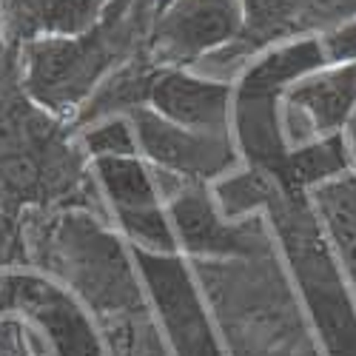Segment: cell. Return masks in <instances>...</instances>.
<instances>
[{
    "label": "cell",
    "mask_w": 356,
    "mask_h": 356,
    "mask_svg": "<svg viewBox=\"0 0 356 356\" xmlns=\"http://www.w3.org/2000/svg\"><path fill=\"white\" fill-rule=\"evenodd\" d=\"M214 200L228 220L265 211L322 356H356V300L311 197L282 191L265 171L245 168L220 180Z\"/></svg>",
    "instance_id": "cell-1"
},
{
    "label": "cell",
    "mask_w": 356,
    "mask_h": 356,
    "mask_svg": "<svg viewBox=\"0 0 356 356\" xmlns=\"http://www.w3.org/2000/svg\"><path fill=\"white\" fill-rule=\"evenodd\" d=\"M154 0H106L100 20L77 38H38L26 46V88L54 111L80 108L106 74L143 54Z\"/></svg>",
    "instance_id": "cell-2"
},
{
    "label": "cell",
    "mask_w": 356,
    "mask_h": 356,
    "mask_svg": "<svg viewBox=\"0 0 356 356\" xmlns=\"http://www.w3.org/2000/svg\"><path fill=\"white\" fill-rule=\"evenodd\" d=\"M322 66H328V60L319 35H311L268 49L243 72L231 97V129L236 154L248 168L265 171L268 177L282 168L291 152L282 126V97L300 77Z\"/></svg>",
    "instance_id": "cell-3"
},
{
    "label": "cell",
    "mask_w": 356,
    "mask_h": 356,
    "mask_svg": "<svg viewBox=\"0 0 356 356\" xmlns=\"http://www.w3.org/2000/svg\"><path fill=\"white\" fill-rule=\"evenodd\" d=\"M51 259L97 314H143L145 291L123 236L88 214H66L51 231Z\"/></svg>",
    "instance_id": "cell-4"
},
{
    "label": "cell",
    "mask_w": 356,
    "mask_h": 356,
    "mask_svg": "<svg viewBox=\"0 0 356 356\" xmlns=\"http://www.w3.org/2000/svg\"><path fill=\"white\" fill-rule=\"evenodd\" d=\"M143 291L152 302L171 356H228L205 311L200 285L180 254H145L131 248Z\"/></svg>",
    "instance_id": "cell-5"
},
{
    "label": "cell",
    "mask_w": 356,
    "mask_h": 356,
    "mask_svg": "<svg viewBox=\"0 0 356 356\" xmlns=\"http://www.w3.org/2000/svg\"><path fill=\"white\" fill-rule=\"evenodd\" d=\"M243 0H171L154 15L145 54L157 69H188L240 40Z\"/></svg>",
    "instance_id": "cell-6"
},
{
    "label": "cell",
    "mask_w": 356,
    "mask_h": 356,
    "mask_svg": "<svg viewBox=\"0 0 356 356\" xmlns=\"http://www.w3.org/2000/svg\"><path fill=\"white\" fill-rule=\"evenodd\" d=\"M129 117L145 163L157 174H165L177 183L205 186L228 174L240 160L236 145L228 134H209L174 126L148 106L137 108Z\"/></svg>",
    "instance_id": "cell-7"
},
{
    "label": "cell",
    "mask_w": 356,
    "mask_h": 356,
    "mask_svg": "<svg viewBox=\"0 0 356 356\" xmlns=\"http://www.w3.org/2000/svg\"><path fill=\"white\" fill-rule=\"evenodd\" d=\"M165 214L177 236V248L194 259H251L265 248L257 228L240 220L222 217L217 200L205 186L180 183L168 194Z\"/></svg>",
    "instance_id": "cell-8"
},
{
    "label": "cell",
    "mask_w": 356,
    "mask_h": 356,
    "mask_svg": "<svg viewBox=\"0 0 356 356\" xmlns=\"http://www.w3.org/2000/svg\"><path fill=\"white\" fill-rule=\"evenodd\" d=\"M231 97V83L197 77L186 69H160L152 86L148 108L174 126L209 134H228Z\"/></svg>",
    "instance_id": "cell-9"
},
{
    "label": "cell",
    "mask_w": 356,
    "mask_h": 356,
    "mask_svg": "<svg viewBox=\"0 0 356 356\" xmlns=\"http://www.w3.org/2000/svg\"><path fill=\"white\" fill-rule=\"evenodd\" d=\"M282 111L302 114L314 140L345 134L356 114V63H328L300 77L285 92Z\"/></svg>",
    "instance_id": "cell-10"
},
{
    "label": "cell",
    "mask_w": 356,
    "mask_h": 356,
    "mask_svg": "<svg viewBox=\"0 0 356 356\" xmlns=\"http://www.w3.org/2000/svg\"><path fill=\"white\" fill-rule=\"evenodd\" d=\"M353 168H356V157H353L348 134H331V137L308 140L302 145H291L282 168L271 180L282 191L311 194L325 183L353 174Z\"/></svg>",
    "instance_id": "cell-11"
},
{
    "label": "cell",
    "mask_w": 356,
    "mask_h": 356,
    "mask_svg": "<svg viewBox=\"0 0 356 356\" xmlns=\"http://www.w3.org/2000/svg\"><path fill=\"white\" fill-rule=\"evenodd\" d=\"M106 0H6V15L23 40L77 38L103 15Z\"/></svg>",
    "instance_id": "cell-12"
},
{
    "label": "cell",
    "mask_w": 356,
    "mask_h": 356,
    "mask_svg": "<svg viewBox=\"0 0 356 356\" xmlns=\"http://www.w3.org/2000/svg\"><path fill=\"white\" fill-rule=\"evenodd\" d=\"M92 165H95V180L114 211V220L163 209V194L157 186L154 168L143 157H106V160H95Z\"/></svg>",
    "instance_id": "cell-13"
},
{
    "label": "cell",
    "mask_w": 356,
    "mask_h": 356,
    "mask_svg": "<svg viewBox=\"0 0 356 356\" xmlns=\"http://www.w3.org/2000/svg\"><path fill=\"white\" fill-rule=\"evenodd\" d=\"M356 300V171L308 194Z\"/></svg>",
    "instance_id": "cell-14"
},
{
    "label": "cell",
    "mask_w": 356,
    "mask_h": 356,
    "mask_svg": "<svg viewBox=\"0 0 356 356\" xmlns=\"http://www.w3.org/2000/svg\"><path fill=\"white\" fill-rule=\"evenodd\" d=\"M83 145L92 163L106 157H140L131 117H106V120L86 126Z\"/></svg>",
    "instance_id": "cell-15"
},
{
    "label": "cell",
    "mask_w": 356,
    "mask_h": 356,
    "mask_svg": "<svg viewBox=\"0 0 356 356\" xmlns=\"http://www.w3.org/2000/svg\"><path fill=\"white\" fill-rule=\"evenodd\" d=\"M328 63H356V17L334 23L319 35Z\"/></svg>",
    "instance_id": "cell-16"
},
{
    "label": "cell",
    "mask_w": 356,
    "mask_h": 356,
    "mask_svg": "<svg viewBox=\"0 0 356 356\" xmlns=\"http://www.w3.org/2000/svg\"><path fill=\"white\" fill-rule=\"evenodd\" d=\"M168 3H171V0H154V15H157V12H163Z\"/></svg>",
    "instance_id": "cell-17"
},
{
    "label": "cell",
    "mask_w": 356,
    "mask_h": 356,
    "mask_svg": "<svg viewBox=\"0 0 356 356\" xmlns=\"http://www.w3.org/2000/svg\"><path fill=\"white\" fill-rule=\"evenodd\" d=\"M331 3H334V0H331Z\"/></svg>",
    "instance_id": "cell-18"
}]
</instances>
